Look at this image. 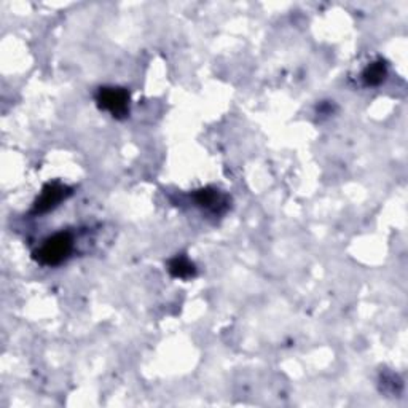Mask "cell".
<instances>
[{"label":"cell","mask_w":408,"mask_h":408,"mask_svg":"<svg viewBox=\"0 0 408 408\" xmlns=\"http://www.w3.org/2000/svg\"><path fill=\"white\" fill-rule=\"evenodd\" d=\"M72 251H74V237L69 231H61L44 241V245L34 252V259L45 266H56L69 259Z\"/></svg>","instance_id":"cell-1"},{"label":"cell","mask_w":408,"mask_h":408,"mask_svg":"<svg viewBox=\"0 0 408 408\" xmlns=\"http://www.w3.org/2000/svg\"><path fill=\"white\" fill-rule=\"evenodd\" d=\"M168 270L174 278H179V279H188L194 276V273H197V270H194V265L187 257H184V255H178V257H174L171 261H169Z\"/></svg>","instance_id":"cell-6"},{"label":"cell","mask_w":408,"mask_h":408,"mask_svg":"<svg viewBox=\"0 0 408 408\" xmlns=\"http://www.w3.org/2000/svg\"><path fill=\"white\" fill-rule=\"evenodd\" d=\"M70 193L72 192L69 187L58 184V182L47 184L44 187V190H42L40 197L37 198V201H35L34 214H45V212L54 209L61 201H64Z\"/></svg>","instance_id":"cell-3"},{"label":"cell","mask_w":408,"mask_h":408,"mask_svg":"<svg viewBox=\"0 0 408 408\" xmlns=\"http://www.w3.org/2000/svg\"><path fill=\"white\" fill-rule=\"evenodd\" d=\"M388 77V66L383 59L373 61L365 67L362 72V80L365 87H378Z\"/></svg>","instance_id":"cell-4"},{"label":"cell","mask_w":408,"mask_h":408,"mask_svg":"<svg viewBox=\"0 0 408 408\" xmlns=\"http://www.w3.org/2000/svg\"><path fill=\"white\" fill-rule=\"evenodd\" d=\"M193 199L194 203L201 206V208L214 211H217L218 206L223 204V198L221 197V193L214 190V188H203V190H198L193 194Z\"/></svg>","instance_id":"cell-5"},{"label":"cell","mask_w":408,"mask_h":408,"mask_svg":"<svg viewBox=\"0 0 408 408\" xmlns=\"http://www.w3.org/2000/svg\"><path fill=\"white\" fill-rule=\"evenodd\" d=\"M96 102L113 118H125L130 113V93L125 88L104 87L97 91Z\"/></svg>","instance_id":"cell-2"}]
</instances>
